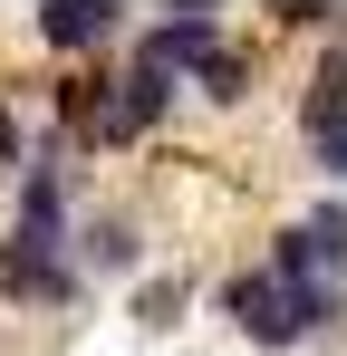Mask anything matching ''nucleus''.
Returning <instances> with one entry per match:
<instances>
[{
  "label": "nucleus",
  "instance_id": "1a4fd4ad",
  "mask_svg": "<svg viewBox=\"0 0 347 356\" xmlns=\"http://www.w3.org/2000/svg\"><path fill=\"white\" fill-rule=\"evenodd\" d=\"M309 174H318V183H347V125H338V135H318V145H309Z\"/></svg>",
  "mask_w": 347,
  "mask_h": 356
},
{
  "label": "nucleus",
  "instance_id": "f257e3e1",
  "mask_svg": "<svg viewBox=\"0 0 347 356\" xmlns=\"http://www.w3.org/2000/svg\"><path fill=\"white\" fill-rule=\"evenodd\" d=\"M174 87H183V67H164L155 49H135V58L116 67V116H107V145H145V135L174 116Z\"/></svg>",
  "mask_w": 347,
  "mask_h": 356
},
{
  "label": "nucleus",
  "instance_id": "423d86ee",
  "mask_svg": "<svg viewBox=\"0 0 347 356\" xmlns=\"http://www.w3.org/2000/svg\"><path fill=\"white\" fill-rule=\"evenodd\" d=\"M251 77H261V58H251V49H213V58L193 67V87H203V97H213V106H241V97H251Z\"/></svg>",
  "mask_w": 347,
  "mask_h": 356
},
{
  "label": "nucleus",
  "instance_id": "6e6552de",
  "mask_svg": "<svg viewBox=\"0 0 347 356\" xmlns=\"http://www.w3.org/2000/svg\"><path fill=\"white\" fill-rule=\"evenodd\" d=\"M299 232H309V250H318V270L347 280V202H309V212H299Z\"/></svg>",
  "mask_w": 347,
  "mask_h": 356
},
{
  "label": "nucleus",
  "instance_id": "20e7f679",
  "mask_svg": "<svg viewBox=\"0 0 347 356\" xmlns=\"http://www.w3.org/2000/svg\"><path fill=\"white\" fill-rule=\"evenodd\" d=\"M77 270L135 280V270H145V222H135V212H87V222H77Z\"/></svg>",
  "mask_w": 347,
  "mask_h": 356
},
{
  "label": "nucleus",
  "instance_id": "39448f33",
  "mask_svg": "<svg viewBox=\"0 0 347 356\" xmlns=\"http://www.w3.org/2000/svg\"><path fill=\"white\" fill-rule=\"evenodd\" d=\"M338 125H347V49H318L309 87H299V135L318 145V135H338Z\"/></svg>",
  "mask_w": 347,
  "mask_h": 356
},
{
  "label": "nucleus",
  "instance_id": "f03ea898",
  "mask_svg": "<svg viewBox=\"0 0 347 356\" xmlns=\"http://www.w3.org/2000/svg\"><path fill=\"white\" fill-rule=\"evenodd\" d=\"M116 39H125V10L116 0H49L39 10V49H58V58H97Z\"/></svg>",
  "mask_w": 347,
  "mask_h": 356
},
{
  "label": "nucleus",
  "instance_id": "7ed1b4c3",
  "mask_svg": "<svg viewBox=\"0 0 347 356\" xmlns=\"http://www.w3.org/2000/svg\"><path fill=\"white\" fill-rule=\"evenodd\" d=\"M135 49H155L164 67H183V77H193V67L222 49V10H213V0H183V10H164V19L135 39Z\"/></svg>",
  "mask_w": 347,
  "mask_h": 356
},
{
  "label": "nucleus",
  "instance_id": "0eeeda50",
  "mask_svg": "<svg viewBox=\"0 0 347 356\" xmlns=\"http://www.w3.org/2000/svg\"><path fill=\"white\" fill-rule=\"evenodd\" d=\"M183 308H193V280L164 270V280H145V289H135V327H155V337H164V327H183Z\"/></svg>",
  "mask_w": 347,
  "mask_h": 356
}]
</instances>
